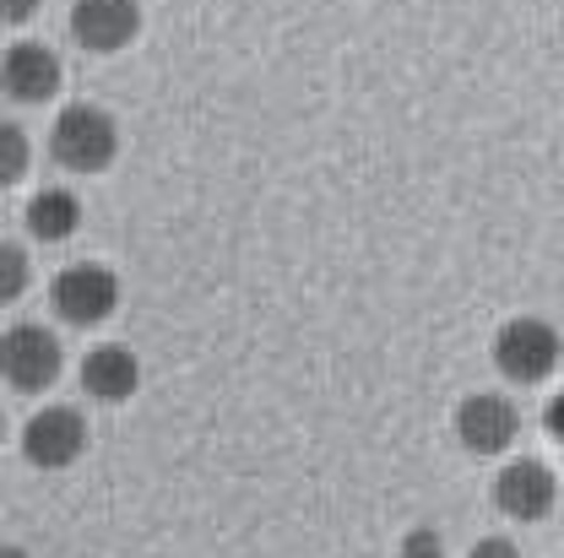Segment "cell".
<instances>
[{"label": "cell", "mask_w": 564, "mask_h": 558, "mask_svg": "<svg viewBox=\"0 0 564 558\" xmlns=\"http://www.w3.org/2000/svg\"><path fill=\"white\" fill-rule=\"evenodd\" d=\"M50 152L55 163L70 174H104L115 157H120V125L109 109L98 103H70L55 114V131H50Z\"/></svg>", "instance_id": "1"}, {"label": "cell", "mask_w": 564, "mask_h": 558, "mask_svg": "<svg viewBox=\"0 0 564 558\" xmlns=\"http://www.w3.org/2000/svg\"><path fill=\"white\" fill-rule=\"evenodd\" d=\"M494 369L510 385H543L560 369V331L549 320H538V315L505 320L499 337H494Z\"/></svg>", "instance_id": "2"}, {"label": "cell", "mask_w": 564, "mask_h": 558, "mask_svg": "<svg viewBox=\"0 0 564 558\" xmlns=\"http://www.w3.org/2000/svg\"><path fill=\"white\" fill-rule=\"evenodd\" d=\"M61 369H66V352L44 326H11L0 337V380L11 391L39 396V391H50L61 380Z\"/></svg>", "instance_id": "3"}, {"label": "cell", "mask_w": 564, "mask_h": 558, "mask_svg": "<svg viewBox=\"0 0 564 558\" xmlns=\"http://www.w3.org/2000/svg\"><path fill=\"white\" fill-rule=\"evenodd\" d=\"M50 304L66 326H104L115 309H120V277L98 261H82V266H66L55 287H50Z\"/></svg>", "instance_id": "4"}, {"label": "cell", "mask_w": 564, "mask_h": 558, "mask_svg": "<svg viewBox=\"0 0 564 558\" xmlns=\"http://www.w3.org/2000/svg\"><path fill=\"white\" fill-rule=\"evenodd\" d=\"M22 456L39 467V472H66L87 456V423L76 407H44L33 413L22 428Z\"/></svg>", "instance_id": "5"}, {"label": "cell", "mask_w": 564, "mask_h": 558, "mask_svg": "<svg viewBox=\"0 0 564 558\" xmlns=\"http://www.w3.org/2000/svg\"><path fill=\"white\" fill-rule=\"evenodd\" d=\"M516 434H521V413L494 391H478L456 407V439L473 456H505L516 445Z\"/></svg>", "instance_id": "6"}, {"label": "cell", "mask_w": 564, "mask_h": 558, "mask_svg": "<svg viewBox=\"0 0 564 558\" xmlns=\"http://www.w3.org/2000/svg\"><path fill=\"white\" fill-rule=\"evenodd\" d=\"M141 33L137 0H76L70 6V39L93 55H115Z\"/></svg>", "instance_id": "7"}, {"label": "cell", "mask_w": 564, "mask_h": 558, "mask_svg": "<svg viewBox=\"0 0 564 558\" xmlns=\"http://www.w3.org/2000/svg\"><path fill=\"white\" fill-rule=\"evenodd\" d=\"M554 499H560V483H554V472L543 467V461H510L499 478H494V504H499V515H510V521H543L549 510H554Z\"/></svg>", "instance_id": "8"}, {"label": "cell", "mask_w": 564, "mask_h": 558, "mask_svg": "<svg viewBox=\"0 0 564 558\" xmlns=\"http://www.w3.org/2000/svg\"><path fill=\"white\" fill-rule=\"evenodd\" d=\"M61 81H66V66L44 44H11L6 61H0V87L17 103H44V98L61 92Z\"/></svg>", "instance_id": "9"}, {"label": "cell", "mask_w": 564, "mask_h": 558, "mask_svg": "<svg viewBox=\"0 0 564 558\" xmlns=\"http://www.w3.org/2000/svg\"><path fill=\"white\" fill-rule=\"evenodd\" d=\"M82 391L93 396V402H104V407H120V402H131L141 391V363L131 348H120V342H109V348H93L82 358Z\"/></svg>", "instance_id": "10"}, {"label": "cell", "mask_w": 564, "mask_h": 558, "mask_svg": "<svg viewBox=\"0 0 564 558\" xmlns=\"http://www.w3.org/2000/svg\"><path fill=\"white\" fill-rule=\"evenodd\" d=\"M76 228H82V201H76L70 190H61V185H50V190H39V196L28 201V233H33V239L66 244Z\"/></svg>", "instance_id": "11"}, {"label": "cell", "mask_w": 564, "mask_h": 558, "mask_svg": "<svg viewBox=\"0 0 564 558\" xmlns=\"http://www.w3.org/2000/svg\"><path fill=\"white\" fill-rule=\"evenodd\" d=\"M28 157H33L28 136H22L11 120H0V190H11V185L28 174Z\"/></svg>", "instance_id": "12"}, {"label": "cell", "mask_w": 564, "mask_h": 558, "mask_svg": "<svg viewBox=\"0 0 564 558\" xmlns=\"http://www.w3.org/2000/svg\"><path fill=\"white\" fill-rule=\"evenodd\" d=\"M28 282H33V266H28V255H22L17 244H0V304L22 298V293H28Z\"/></svg>", "instance_id": "13"}, {"label": "cell", "mask_w": 564, "mask_h": 558, "mask_svg": "<svg viewBox=\"0 0 564 558\" xmlns=\"http://www.w3.org/2000/svg\"><path fill=\"white\" fill-rule=\"evenodd\" d=\"M402 558H445V543H440V532H434V526H419V532H408V537H402Z\"/></svg>", "instance_id": "14"}, {"label": "cell", "mask_w": 564, "mask_h": 558, "mask_svg": "<svg viewBox=\"0 0 564 558\" xmlns=\"http://www.w3.org/2000/svg\"><path fill=\"white\" fill-rule=\"evenodd\" d=\"M467 558H521V554H516L510 537H484V543H473V554Z\"/></svg>", "instance_id": "15"}, {"label": "cell", "mask_w": 564, "mask_h": 558, "mask_svg": "<svg viewBox=\"0 0 564 558\" xmlns=\"http://www.w3.org/2000/svg\"><path fill=\"white\" fill-rule=\"evenodd\" d=\"M543 428H549V434L564 445V391H554V402L543 407Z\"/></svg>", "instance_id": "16"}, {"label": "cell", "mask_w": 564, "mask_h": 558, "mask_svg": "<svg viewBox=\"0 0 564 558\" xmlns=\"http://www.w3.org/2000/svg\"><path fill=\"white\" fill-rule=\"evenodd\" d=\"M39 11V0H0V22H28Z\"/></svg>", "instance_id": "17"}, {"label": "cell", "mask_w": 564, "mask_h": 558, "mask_svg": "<svg viewBox=\"0 0 564 558\" xmlns=\"http://www.w3.org/2000/svg\"><path fill=\"white\" fill-rule=\"evenodd\" d=\"M0 558H28V554H22L17 543H0Z\"/></svg>", "instance_id": "18"}, {"label": "cell", "mask_w": 564, "mask_h": 558, "mask_svg": "<svg viewBox=\"0 0 564 558\" xmlns=\"http://www.w3.org/2000/svg\"><path fill=\"white\" fill-rule=\"evenodd\" d=\"M0 439H6V418H0Z\"/></svg>", "instance_id": "19"}]
</instances>
